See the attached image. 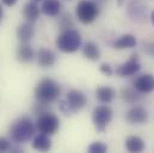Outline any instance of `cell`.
I'll return each instance as SVG.
<instances>
[{
  "mask_svg": "<svg viewBox=\"0 0 154 153\" xmlns=\"http://www.w3.org/2000/svg\"><path fill=\"white\" fill-rule=\"evenodd\" d=\"M140 98H141V95L135 87H125L122 90V99L125 103L134 104V103L139 102Z\"/></svg>",
  "mask_w": 154,
  "mask_h": 153,
  "instance_id": "22",
  "label": "cell"
},
{
  "mask_svg": "<svg viewBox=\"0 0 154 153\" xmlns=\"http://www.w3.org/2000/svg\"><path fill=\"white\" fill-rule=\"evenodd\" d=\"M34 1H36V2H38V1H43V0H34Z\"/></svg>",
  "mask_w": 154,
  "mask_h": 153,
  "instance_id": "34",
  "label": "cell"
},
{
  "mask_svg": "<svg viewBox=\"0 0 154 153\" xmlns=\"http://www.w3.org/2000/svg\"><path fill=\"white\" fill-rule=\"evenodd\" d=\"M148 120V113L142 107H134L125 114V121L129 124H142Z\"/></svg>",
  "mask_w": 154,
  "mask_h": 153,
  "instance_id": "10",
  "label": "cell"
},
{
  "mask_svg": "<svg viewBox=\"0 0 154 153\" xmlns=\"http://www.w3.org/2000/svg\"><path fill=\"white\" fill-rule=\"evenodd\" d=\"M151 22H152V24L154 25V11L151 13Z\"/></svg>",
  "mask_w": 154,
  "mask_h": 153,
  "instance_id": "33",
  "label": "cell"
},
{
  "mask_svg": "<svg viewBox=\"0 0 154 153\" xmlns=\"http://www.w3.org/2000/svg\"><path fill=\"white\" fill-rule=\"evenodd\" d=\"M61 2L60 0H43V4H42V12L45 14V16H49V17H56L60 14L61 12Z\"/></svg>",
  "mask_w": 154,
  "mask_h": 153,
  "instance_id": "16",
  "label": "cell"
},
{
  "mask_svg": "<svg viewBox=\"0 0 154 153\" xmlns=\"http://www.w3.org/2000/svg\"><path fill=\"white\" fill-rule=\"evenodd\" d=\"M78 19L84 24H90L99 16V5L92 0H80L75 8Z\"/></svg>",
  "mask_w": 154,
  "mask_h": 153,
  "instance_id": "4",
  "label": "cell"
},
{
  "mask_svg": "<svg viewBox=\"0 0 154 153\" xmlns=\"http://www.w3.org/2000/svg\"><path fill=\"white\" fill-rule=\"evenodd\" d=\"M137 41L134 35L131 34H125V35H122L121 37L118 38L114 43V48L118 49V50H123V49H130V48H134L136 45Z\"/></svg>",
  "mask_w": 154,
  "mask_h": 153,
  "instance_id": "19",
  "label": "cell"
},
{
  "mask_svg": "<svg viewBox=\"0 0 154 153\" xmlns=\"http://www.w3.org/2000/svg\"><path fill=\"white\" fill-rule=\"evenodd\" d=\"M82 54L86 59H88L91 61H97L100 58L99 47L94 42H87L82 48Z\"/></svg>",
  "mask_w": 154,
  "mask_h": 153,
  "instance_id": "21",
  "label": "cell"
},
{
  "mask_svg": "<svg viewBox=\"0 0 154 153\" xmlns=\"http://www.w3.org/2000/svg\"><path fill=\"white\" fill-rule=\"evenodd\" d=\"M56 48L63 53H75L81 47L80 33L74 29L63 30L55 41Z\"/></svg>",
  "mask_w": 154,
  "mask_h": 153,
  "instance_id": "3",
  "label": "cell"
},
{
  "mask_svg": "<svg viewBox=\"0 0 154 153\" xmlns=\"http://www.w3.org/2000/svg\"><path fill=\"white\" fill-rule=\"evenodd\" d=\"M59 25H60V29L63 31V30H68V29H72L73 25H74V22L72 19V17L69 14H63L61 18H60V22H59Z\"/></svg>",
  "mask_w": 154,
  "mask_h": 153,
  "instance_id": "23",
  "label": "cell"
},
{
  "mask_svg": "<svg viewBox=\"0 0 154 153\" xmlns=\"http://www.w3.org/2000/svg\"><path fill=\"white\" fill-rule=\"evenodd\" d=\"M128 17L136 23H143L147 19L148 6L145 0H130L127 5Z\"/></svg>",
  "mask_w": 154,
  "mask_h": 153,
  "instance_id": "7",
  "label": "cell"
},
{
  "mask_svg": "<svg viewBox=\"0 0 154 153\" xmlns=\"http://www.w3.org/2000/svg\"><path fill=\"white\" fill-rule=\"evenodd\" d=\"M35 35V29L30 22L23 23L17 29V38L20 43H29Z\"/></svg>",
  "mask_w": 154,
  "mask_h": 153,
  "instance_id": "14",
  "label": "cell"
},
{
  "mask_svg": "<svg viewBox=\"0 0 154 153\" xmlns=\"http://www.w3.org/2000/svg\"><path fill=\"white\" fill-rule=\"evenodd\" d=\"M2 17H4V10H2V7L0 6V22L2 20Z\"/></svg>",
  "mask_w": 154,
  "mask_h": 153,
  "instance_id": "31",
  "label": "cell"
},
{
  "mask_svg": "<svg viewBox=\"0 0 154 153\" xmlns=\"http://www.w3.org/2000/svg\"><path fill=\"white\" fill-rule=\"evenodd\" d=\"M37 61L38 65L43 68H48L55 65L56 62V55L53 50L50 49H45V48H41L37 53Z\"/></svg>",
  "mask_w": 154,
  "mask_h": 153,
  "instance_id": "12",
  "label": "cell"
},
{
  "mask_svg": "<svg viewBox=\"0 0 154 153\" xmlns=\"http://www.w3.org/2000/svg\"><path fill=\"white\" fill-rule=\"evenodd\" d=\"M1 2H2L5 6H7V7H12V6L16 5L17 0H1Z\"/></svg>",
  "mask_w": 154,
  "mask_h": 153,
  "instance_id": "29",
  "label": "cell"
},
{
  "mask_svg": "<svg viewBox=\"0 0 154 153\" xmlns=\"http://www.w3.org/2000/svg\"><path fill=\"white\" fill-rule=\"evenodd\" d=\"M134 87L140 93H151L154 91V76L146 73L140 76L134 81Z\"/></svg>",
  "mask_w": 154,
  "mask_h": 153,
  "instance_id": "11",
  "label": "cell"
},
{
  "mask_svg": "<svg viewBox=\"0 0 154 153\" xmlns=\"http://www.w3.org/2000/svg\"><path fill=\"white\" fill-rule=\"evenodd\" d=\"M36 128L39 133L45 135H54L60 128V120L56 115L51 113H44L39 115L36 122Z\"/></svg>",
  "mask_w": 154,
  "mask_h": 153,
  "instance_id": "5",
  "label": "cell"
},
{
  "mask_svg": "<svg viewBox=\"0 0 154 153\" xmlns=\"http://www.w3.org/2000/svg\"><path fill=\"white\" fill-rule=\"evenodd\" d=\"M112 120V109L108 105H99L93 109L92 121L98 133H104L108 124Z\"/></svg>",
  "mask_w": 154,
  "mask_h": 153,
  "instance_id": "6",
  "label": "cell"
},
{
  "mask_svg": "<svg viewBox=\"0 0 154 153\" xmlns=\"http://www.w3.org/2000/svg\"><path fill=\"white\" fill-rule=\"evenodd\" d=\"M16 56H17V60H18L19 62H22V64H28V62L32 61L35 54H34L32 48H31L28 43H20V44L17 47Z\"/></svg>",
  "mask_w": 154,
  "mask_h": 153,
  "instance_id": "15",
  "label": "cell"
},
{
  "mask_svg": "<svg viewBox=\"0 0 154 153\" xmlns=\"http://www.w3.org/2000/svg\"><path fill=\"white\" fill-rule=\"evenodd\" d=\"M61 95L60 85L50 78H44L39 81L35 89V97L37 102L50 104L55 102Z\"/></svg>",
  "mask_w": 154,
  "mask_h": 153,
  "instance_id": "2",
  "label": "cell"
},
{
  "mask_svg": "<svg viewBox=\"0 0 154 153\" xmlns=\"http://www.w3.org/2000/svg\"><path fill=\"white\" fill-rule=\"evenodd\" d=\"M94 1L99 5V4H104V2H105V1H108V0H94Z\"/></svg>",
  "mask_w": 154,
  "mask_h": 153,
  "instance_id": "32",
  "label": "cell"
},
{
  "mask_svg": "<svg viewBox=\"0 0 154 153\" xmlns=\"http://www.w3.org/2000/svg\"><path fill=\"white\" fill-rule=\"evenodd\" d=\"M116 91L110 86H99L96 91V97L102 104H109L114 101Z\"/></svg>",
  "mask_w": 154,
  "mask_h": 153,
  "instance_id": "17",
  "label": "cell"
},
{
  "mask_svg": "<svg viewBox=\"0 0 154 153\" xmlns=\"http://www.w3.org/2000/svg\"><path fill=\"white\" fill-rule=\"evenodd\" d=\"M87 151L90 153H105L108 151V146L100 141H97V142H93L88 146Z\"/></svg>",
  "mask_w": 154,
  "mask_h": 153,
  "instance_id": "24",
  "label": "cell"
},
{
  "mask_svg": "<svg viewBox=\"0 0 154 153\" xmlns=\"http://www.w3.org/2000/svg\"><path fill=\"white\" fill-rule=\"evenodd\" d=\"M11 148H12L11 141L7 140L6 138H0V152H7L11 151Z\"/></svg>",
  "mask_w": 154,
  "mask_h": 153,
  "instance_id": "25",
  "label": "cell"
},
{
  "mask_svg": "<svg viewBox=\"0 0 154 153\" xmlns=\"http://www.w3.org/2000/svg\"><path fill=\"white\" fill-rule=\"evenodd\" d=\"M41 12H42V10L39 8L37 2L34 0L26 2L24 8H23V16L26 19V22H30V23H35L38 19Z\"/></svg>",
  "mask_w": 154,
  "mask_h": 153,
  "instance_id": "13",
  "label": "cell"
},
{
  "mask_svg": "<svg viewBox=\"0 0 154 153\" xmlns=\"http://www.w3.org/2000/svg\"><path fill=\"white\" fill-rule=\"evenodd\" d=\"M143 52L149 55L151 58H154V42H146L143 43Z\"/></svg>",
  "mask_w": 154,
  "mask_h": 153,
  "instance_id": "27",
  "label": "cell"
},
{
  "mask_svg": "<svg viewBox=\"0 0 154 153\" xmlns=\"http://www.w3.org/2000/svg\"><path fill=\"white\" fill-rule=\"evenodd\" d=\"M99 71H100L103 74H105L106 76H111L114 74V70L111 68V66H110L109 64H102L100 67H99Z\"/></svg>",
  "mask_w": 154,
  "mask_h": 153,
  "instance_id": "26",
  "label": "cell"
},
{
  "mask_svg": "<svg viewBox=\"0 0 154 153\" xmlns=\"http://www.w3.org/2000/svg\"><path fill=\"white\" fill-rule=\"evenodd\" d=\"M146 145L145 141L140 136H129L125 140V148L128 152L131 153H140L145 150Z\"/></svg>",
  "mask_w": 154,
  "mask_h": 153,
  "instance_id": "18",
  "label": "cell"
},
{
  "mask_svg": "<svg viewBox=\"0 0 154 153\" xmlns=\"http://www.w3.org/2000/svg\"><path fill=\"white\" fill-rule=\"evenodd\" d=\"M32 147L41 152H47L51 148V140L49 139V135L39 133L37 136H35L32 141Z\"/></svg>",
  "mask_w": 154,
  "mask_h": 153,
  "instance_id": "20",
  "label": "cell"
},
{
  "mask_svg": "<svg viewBox=\"0 0 154 153\" xmlns=\"http://www.w3.org/2000/svg\"><path fill=\"white\" fill-rule=\"evenodd\" d=\"M140 68H141V66L139 62V58H137V55L134 54V55H131V58L127 62L117 66L115 72L116 74L121 78H127V76H131L136 74L140 71Z\"/></svg>",
  "mask_w": 154,
  "mask_h": 153,
  "instance_id": "9",
  "label": "cell"
},
{
  "mask_svg": "<svg viewBox=\"0 0 154 153\" xmlns=\"http://www.w3.org/2000/svg\"><path fill=\"white\" fill-rule=\"evenodd\" d=\"M35 129V124L29 117H19L10 127L11 140L16 144L26 142L34 136Z\"/></svg>",
  "mask_w": 154,
  "mask_h": 153,
  "instance_id": "1",
  "label": "cell"
},
{
  "mask_svg": "<svg viewBox=\"0 0 154 153\" xmlns=\"http://www.w3.org/2000/svg\"><path fill=\"white\" fill-rule=\"evenodd\" d=\"M60 109H61V111H63L65 115H71L72 114V111L69 110V108H68V105H67V103H66V101H60Z\"/></svg>",
  "mask_w": 154,
  "mask_h": 153,
  "instance_id": "28",
  "label": "cell"
},
{
  "mask_svg": "<svg viewBox=\"0 0 154 153\" xmlns=\"http://www.w3.org/2000/svg\"><path fill=\"white\" fill-rule=\"evenodd\" d=\"M125 4V0H117V5L121 7V6H123Z\"/></svg>",
  "mask_w": 154,
  "mask_h": 153,
  "instance_id": "30",
  "label": "cell"
},
{
  "mask_svg": "<svg viewBox=\"0 0 154 153\" xmlns=\"http://www.w3.org/2000/svg\"><path fill=\"white\" fill-rule=\"evenodd\" d=\"M66 103H67V105H68V108L72 113H77L79 110H81L82 108H85V105L87 103V98H86V96L82 91L71 90L67 93Z\"/></svg>",
  "mask_w": 154,
  "mask_h": 153,
  "instance_id": "8",
  "label": "cell"
}]
</instances>
